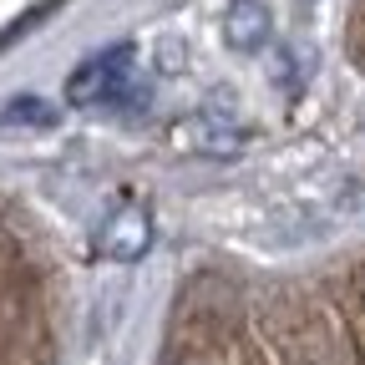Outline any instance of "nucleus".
<instances>
[{"mask_svg":"<svg viewBox=\"0 0 365 365\" xmlns=\"http://www.w3.org/2000/svg\"><path fill=\"white\" fill-rule=\"evenodd\" d=\"M223 36L234 51H259L264 36H269V11L259 0H234L228 6V21H223Z\"/></svg>","mask_w":365,"mask_h":365,"instance_id":"3","label":"nucleus"},{"mask_svg":"<svg viewBox=\"0 0 365 365\" xmlns=\"http://www.w3.org/2000/svg\"><path fill=\"white\" fill-rule=\"evenodd\" d=\"M132 61H137V51H132L127 41L112 46V51H102V56H91V61H81V66L71 71V81H66V102H71V107H107V102H122L127 86H132Z\"/></svg>","mask_w":365,"mask_h":365,"instance_id":"1","label":"nucleus"},{"mask_svg":"<svg viewBox=\"0 0 365 365\" xmlns=\"http://www.w3.org/2000/svg\"><path fill=\"white\" fill-rule=\"evenodd\" d=\"M148 239H153V223H148V213L137 208V203H127V208H117L112 213V223H107V254L112 259H137L148 249Z\"/></svg>","mask_w":365,"mask_h":365,"instance_id":"2","label":"nucleus"},{"mask_svg":"<svg viewBox=\"0 0 365 365\" xmlns=\"http://www.w3.org/2000/svg\"><path fill=\"white\" fill-rule=\"evenodd\" d=\"M51 122H56V112L41 97H11L0 107V127H51Z\"/></svg>","mask_w":365,"mask_h":365,"instance_id":"4","label":"nucleus"}]
</instances>
